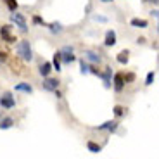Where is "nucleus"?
<instances>
[{
  "mask_svg": "<svg viewBox=\"0 0 159 159\" xmlns=\"http://www.w3.org/2000/svg\"><path fill=\"white\" fill-rule=\"evenodd\" d=\"M16 52L23 57V61H28L30 62V61L33 59V50H31V45H30L28 40H21L16 47Z\"/></svg>",
  "mask_w": 159,
  "mask_h": 159,
  "instance_id": "obj_1",
  "label": "nucleus"
},
{
  "mask_svg": "<svg viewBox=\"0 0 159 159\" xmlns=\"http://www.w3.org/2000/svg\"><path fill=\"white\" fill-rule=\"evenodd\" d=\"M59 52H61V61H64L66 64H71L73 61L76 59V57L73 56V52H75V48H73V47H69V45L62 47V50H59Z\"/></svg>",
  "mask_w": 159,
  "mask_h": 159,
  "instance_id": "obj_2",
  "label": "nucleus"
},
{
  "mask_svg": "<svg viewBox=\"0 0 159 159\" xmlns=\"http://www.w3.org/2000/svg\"><path fill=\"white\" fill-rule=\"evenodd\" d=\"M11 21H12V23H16L23 33L28 31V26H26V19H24L23 14H19V12H14V14L11 16Z\"/></svg>",
  "mask_w": 159,
  "mask_h": 159,
  "instance_id": "obj_3",
  "label": "nucleus"
},
{
  "mask_svg": "<svg viewBox=\"0 0 159 159\" xmlns=\"http://www.w3.org/2000/svg\"><path fill=\"white\" fill-rule=\"evenodd\" d=\"M0 106L4 109H12L14 106H16V99L9 93V92H5L4 95L0 97Z\"/></svg>",
  "mask_w": 159,
  "mask_h": 159,
  "instance_id": "obj_4",
  "label": "nucleus"
},
{
  "mask_svg": "<svg viewBox=\"0 0 159 159\" xmlns=\"http://www.w3.org/2000/svg\"><path fill=\"white\" fill-rule=\"evenodd\" d=\"M59 80L57 78H43V83H42V87H43V90H47V92H54V90H57L59 88Z\"/></svg>",
  "mask_w": 159,
  "mask_h": 159,
  "instance_id": "obj_5",
  "label": "nucleus"
},
{
  "mask_svg": "<svg viewBox=\"0 0 159 159\" xmlns=\"http://www.w3.org/2000/svg\"><path fill=\"white\" fill-rule=\"evenodd\" d=\"M112 83H114V90L116 92L123 90L125 83H126V81H125V75H123V73H116V75H114V81H112Z\"/></svg>",
  "mask_w": 159,
  "mask_h": 159,
  "instance_id": "obj_6",
  "label": "nucleus"
},
{
  "mask_svg": "<svg viewBox=\"0 0 159 159\" xmlns=\"http://www.w3.org/2000/svg\"><path fill=\"white\" fill-rule=\"evenodd\" d=\"M0 36H2L7 43H14V42H16V38L11 35V26H2V28H0Z\"/></svg>",
  "mask_w": 159,
  "mask_h": 159,
  "instance_id": "obj_7",
  "label": "nucleus"
},
{
  "mask_svg": "<svg viewBox=\"0 0 159 159\" xmlns=\"http://www.w3.org/2000/svg\"><path fill=\"white\" fill-rule=\"evenodd\" d=\"M14 125H16V121H14V118H11V116L0 118V130H9V128H12Z\"/></svg>",
  "mask_w": 159,
  "mask_h": 159,
  "instance_id": "obj_8",
  "label": "nucleus"
},
{
  "mask_svg": "<svg viewBox=\"0 0 159 159\" xmlns=\"http://www.w3.org/2000/svg\"><path fill=\"white\" fill-rule=\"evenodd\" d=\"M95 130H99V131H102V130H107V131H116L118 130V121H106L104 125H100V126H97Z\"/></svg>",
  "mask_w": 159,
  "mask_h": 159,
  "instance_id": "obj_9",
  "label": "nucleus"
},
{
  "mask_svg": "<svg viewBox=\"0 0 159 159\" xmlns=\"http://www.w3.org/2000/svg\"><path fill=\"white\" fill-rule=\"evenodd\" d=\"M85 61H90L93 64H100V56L93 50H85Z\"/></svg>",
  "mask_w": 159,
  "mask_h": 159,
  "instance_id": "obj_10",
  "label": "nucleus"
},
{
  "mask_svg": "<svg viewBox=\"0 0 159 159\" xmlns=\"http://www.w3.org/2000/svg\"><path fill=\"white\" fill-rule=\"evenodd\" d=\"M104 45H106V47H112V45H116V33L112 31V30H109V31L106 33V40H104Z\"/></svg>",
  "mask_w": 159,
  "mask_h": 159,
  "instance_id": "obj_11",
  "label": "nucleus"
},
{
  "mask_svg": "<svg viewBox=\"0 0 159 159\" xmlns=\"http://www.w3.org/2000/svg\"><path fill=\"white\" fill-rule=\"evenodd\" d=\"M14 90L16 92H23V93H33V87L30 83H17L16 87H14Z\"/></svg>",
  "mask_w": 159,
  "mask_h": 159,
  "instance_id": "obj_12",
  "label": "nucleus"
},
{
  "mask_svg": "<svg viewBox=\"0 0 159 159\" xmlns=\"http://www.w3.org/2000/svg\"><path fill=\"white\" fill-rule=\"evenodd\" d=\"M50 71H52V64L50 62H43L42 66H40V69H38V73L43 76V78H47V76L50 75Z\"/></svg>",
  "mask_w": 159,
  "mask_h": 159,
  "instance_id": "obj_13",
  "label": "nucleus"
},
{
  "mask_svg": "<svg viewBox=\"0 0 159 159\" xmlns=\"http://www.w3.org/2000/svg\"><path fill=\"white\" fill-rule=\"evenodd\" d=\"M130 24L133 26V28H147L149 23L145 19H139V17H133V19L130 21Z\"/></svg>",
  "mask_w": 159,
  "mask_h": 159,
  "instance_id": "obj_14",
  "label": "nucleus"
},
{
  "mask_svg": "<svg viewBox=\"0 0 159 159\" xmlns=\"http://www.w3.org/2000/svg\"><path fill=\"white\" fill-rule=\"evenodd\" d=\"M87 149H88L90 152H93V154H99V152L102 151V147H100L99 143L92 142V140H88V142H87Z\"/></svg>",
  "mask_w": 159,
  "mask_h": 159,
  "instance_id": "obj_15",
  "label": "nucleus"
},
{
  "mask_svg": "<svg viewBox=\"0 0 159 159\" xmlns=\"http://www.w3.org/2000/svg\"><path fill=\"white\" fill-rule=\"evenodd\" d=\"M111 75H112V71H111V68H106V71H104V75H100L104 78V85L106 87H111Z\"/></svg>",
  "mask_w": 159,
  "mask_h": 159,
  "instance_id": "obj_16",
  "label": "nucleus"
},
{
  "mask_svg": "<svg viewBox=\"0 0 159 159\" xmlns=\"http://www.w3.org/2000/svg\"><path fill=\"white\" fill-rule=\"evenodd\" d=\"M128 56H130V52H128V50H123V52H119V54H118L116 61H118L119 64H128Z\"/></svg>",
  "mask_w": 159,
  "mask_h": 159,
  "instance_id": "obj_17",
  "label": "nucleus"
},
{
  "mask_svg": "<svg viewBox=\"0 0 159 159\" xmlns=\"http://www.w3.org/2000/svg\"><path fill=\"white\" fill-rule=\"evenodd\" d=\"M50 64L54 66L56 71H61V52H56V54H54V61H52Z\"/></svg>",
  "mask_w": 159,
  "mask_h": 159,
  "instance_id": "obj_18",
  "label": "nucleus"
},
{
  "mask_svg": "<svg viewBox=\"0 0 159 159\" xmlns=\"http://www.w3.org/2000/svg\"><path fill=\"white\" fill-rule=\"evenodd\" d=\"M48 28H50L52 33H62V24L61 23H52L48 24Z\"/></svg>",
  "mask_w": 159,
  "mask_h": 159,
  "instance_id": "obj_19",
  "label": "nucleus"
},
{
  "mask_svg": "<svg viewBox=\"0 0 159 159\" xmlns=\"http://www.w3.org/2000/svg\"><path fill=\"white\" fill-rule=\"evenodd\" d=\"M125 111H126V109H125L123 106H114V116L116 118H121V116L125 114Z\"/></svg>",
  "mask_w": 159,
  "mask_h": 159,
  "instance_id": "obj_20",
  "label": "nucleus"
},
{
  "mask_svg": "<svg viewBox=\"0 0 159 159\" xmlns=\"http://www.w3.org/2000/svg\"><path fill=\"white\" fill-rule=\"evenodd\" d=\"M80 68H81V73H83V75L90 73V66H88V64L85 62V59H81V61H80Z\"/></svg>",
  "mask_w": 159,
  "mask_h": 159,
  "instance_id": "obj_21",
  "label": "nucleus"
},
{
  "mask_svg": "<svg viewBox=\"0 0 159 159\" xmlns=\"http://www.w3.org/2000/svg\"><path fill=\"white\" fill-rule=\"evenodd\" d=\"M5 2H7L9 9H11L12 12H16V9H17V2H16V0H5Z\"/></svg>",
  "mask_w": 159,
  "mask_h": 159,
  "instance_id": "obj_22",
  "label": "nucleus"
},
{
  "mask_svg": "<svg viewBox=\"0 0 159 159\" xmlns=\"http://www.w3.org/2000/svg\"><path fill=\"white\" fill-rule=\"evenodd\" d=\"M154 78H156V73H154V71H151V73L147 75V80H145V85H152Z\"/></svg>",
  "mask_w": 159,
  "mask_h": 159,
  "instance_id": "obj_23",
  "label": "nucleus"
},
{
  "mask_svg": "<svg viewBox=\"0 0 159 159\" xmlns=\"http://www.w3.org/2000/svg\"><path fill=\"white\" fill-rule=\"evenodd\" d=\"M33 23H35V24H43V26L47 24V23H45V21L42 19L40 16H33Z\"/></svg>",
  "mask_w": 159,
  "mask_h": 159,
  "instance_id": "obj_24",
  "label": "nucleus"
},
{
  "mask_svg": "<svg viewBox=\"0 0 159 159\" xmlns=\"http://www.w3.org/2000/svg\"><path fill=\"white\" fill-rule=\"evenodd\" d=\"M135 80V75L133 73H128V75H125V81H133Z\"/></svg>",
  "mask_w": 159,
  "mask_h": 159,
  "instance_id": "obj_25",
  "label": "nucleus"
},
{
  "mask_svg": "<svg viewBox=\"0 0 159 159\" xmlns=\"http://www.w3.org/2000/svg\"><path fill=\"white\" fill-rule=\"evenodd\" d=\"M93 19L99 21V23H106L107 21V17H102V16H93Z\"/></svg>",
  "mask_w": 159,
  "mask_h": 159,
  "instance_id": "obj_26",
  "label": "nucleus"
},
{
  "mask_svg": "<svg viewBox=\"0 0 159 159\" xmlns=\"http://www.w3.org/2000/svg\"><path fill=\"white\" fill-rule=\"evenodd\" d=\"M54 93H56V97H57V99H62V93H61L59 90H54Z\"/></svg>",
  "mask_w": 159,
  "mask_h": 159,
  "instance_id": "obj_27",
  "label": "nucleus"
},
{
  "mask_svg": "<svg viewBox=\"0 0 159 159\" xmlns=\"http://www.w3.org/2000/svg\"><path fill=\"white\" fill-rule=\"evenodd\" d=\"M151 14H152L154 17H157V9H154V11H151Z\"/></svg>",
  "mask_w": 159,
  "mask_h": 159,
  "instance_id": "obj_28",
  "label": "nucleus"
},
{
  "mask_svg": "<svg viewBox=\"0 0 159 159\" xmlns=\"http://www.w3.org/2000/svg\"><path fill=\"white\" fill-rule=\"evenodd\" d=\"M0 59H5V52H0Z\"/></svg>",
  "mask_w": 159,
  "mask_h": 159,
  "instance_id": "obj_29",
  "label": "nucleus"
},
{
  "mask_svg": "<svg viewBox=\"0 0 159 159\" xmlns=\"http://www.w3.org/2000/svg\"><path fill=\"white\" fill-rule=\"evenodd\" d=\"M145 2H152V4H154V5L157 4V0H145Z\"/></svg>",
  "mask_w": 159,
  "mask_h": 159,
  "instance_id": "obj_30",
  "label": "nucleus"
},
{
  "mask_svg": "<svg viewBox=\"0 0 159 159\" xmlns=\"http://www.w3.org/2000/svg\"><path fill=\"white\" fill-rule=\"evenodd\" d=\"M100 2H104V4H109V2H112V0H100Z\"/></svg>",
  "mask_w": 159,
  "mask_h": 159,
  "instance_id": "obj_31",
  "label": "nucleus"
}]
</instances>
